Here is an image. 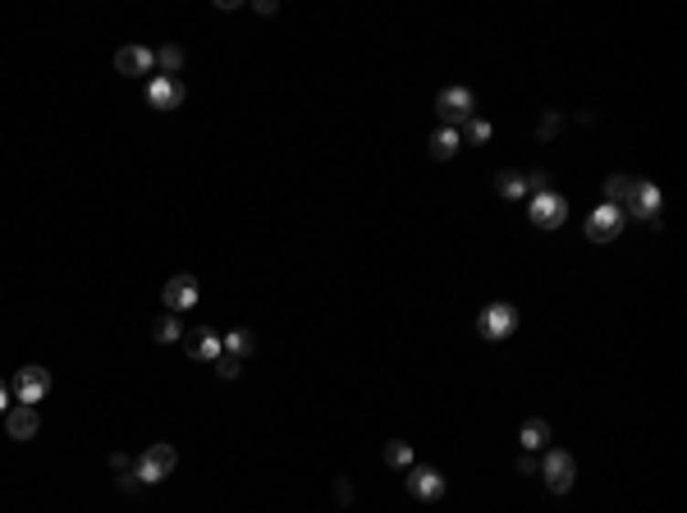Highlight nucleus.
<instances>
[{
	"label": "nucleus",
	"instance_id": "f257e3e1",
	"mask_svg": "<svg viewBox=\"0 0 687 513\" xmlns=\"http://www.w3.org/2000/svg\"><path fill=\"white\" fill-rule=\"evenodd\" d=\"M174 463H179L174 444L156 440V444H147V449H143V458H138V467H133V481H143V486H156V481H165V476L174 472Z\"/></svg>",
	"mask_w": 687,
	"mask_h": 513
},
{
	"label": "nucleus",
	"instance_id": "f03ea898",
	"mask_svg": "<svg viewBox=\"0 0 687 513\" xmlns=\"http://www.w3.org/2000/svg\"><path fill=\"white\" fill-rule=\"evenodd\" d=\"M660 207H664V198H660V184L632 179V188H628V202H623V216H632V220H646V225H655V230H660Z\"/></svg>",
	"mask_w": 687,
	"mask_h": 513
},
{
	"label": "nucleus",
	"instance_id": "7ed1b4c3",
	"mask_svg": "<svg viewBox=\"0 0 687 513\" xmlns=\"http://www.w3.org/2000/svg\"><path fill=\"white\" fill-rule=\"evenodd\" d=\"M436 111H440V124L454 129V124H468V120L477 115V97H472L468 88H445V92L436 97Z\"/></svg>",
	"mask_w": 687,
	"mask_h": 513
},
{
	"label": "nucleus",
	"instance_id": "20e7f679",
	"mask_svg": "<svg viewBox=\"0 0 687 513\" xmlns=\"http://www.w3.org/2000/svg\"><path fill=\"white\" fill-rule=\"evenodd\" d=\"M541 476H545V486H550L555 495H568L573 481H577V458H573L568 449H550L545 463H541Z\"/></svg>",
	"mask_w": 687,
	"mask_h": 513
},
{
	"label": "nucleus",
	"instance_id": "39448f33",
	"mask_svg": "<svg viewBox=\"0 0 687 513\" xmlns=\"http://www.w3.org/2000/svg\"><path fill=\"white\" fill-rule=\"evenodd\" d=\"M10 390H15L19 403H33V408H37V403L47 399V390H51V371L37 367V362H33V367H19V376L10 380Z\"/></svg>",
	"mask_w": 687,
	"mask_h": 513
},
{
	"label": "nucleus",
	"instance_id": "423d86ee",
	"mask_svg": "<svg viewBox=\"0 0 687 513\" xmlns=\"http://www.w3.org/2000/svg\"><path fill=\"white\" fill-rule=\"evenodd\" d=\"M527 216H532V225H536V230H559V225L568 220V202L550 188V193H536V198H532Z\"/></svg>",
	"mask_w": 687,
	"mask_h": 513
},
{
	"label": "nucleus",
	"instance_id": "0eeeda50",
	"mask_svg": "<svg viewBox=\"0 0 687 513\" xmlns=\"http://www.w3.org/2000/svg\"><path fill=\"white\" fill-rule=\"evenodd\" d=\"M477 330H481L486 339H509V335L518 330V312H513V303H491V307H481Z\"/></svg>",
	"mask_w": 687,
	"mask_h": 513
},
{
	"label": "nucleus",
	"instance_id": "6e6552de",
	"mask_svg": "<svg viewBox=\"0 0 687 513\" xmlns=\"http://www.w3.org/2000/svg\"><path fill=\"white\" fill-rule=\"evenodd\" d=\"M404 486H408V495H413V499H422V504H431V499H440V495H445V476H440L436 467H417V463L404 472Z\"/></svg>",
	"mask_w": 687,
	"mask_h": 513
},
{
	"label": "nucleus",
	"instance_id": "1a4fd4ad",
	"mask_svg": "<svg viewBox=\"0 0 687 513\" xmlns=\"http://www.w3.org/2000/svg\"><path fill=\"white\" fill-rule=\"evenodd\" d=\"M618 234H623V211L618 207H596L587 216V239L591 243H614Z\"/></svg>",
	"mask_w": 687,
	"mask_h": 513
},
{
	"label": "nucleus",
	"instance_id": "9d476101",
	"mask_svg": "<svg viewBox=\"0 0 687 513\" xmlns=\"http://www.w3.org/2000/svg\"><path fill=\"white\" fill-rule=\"evenodd\" d=\"M184 348H188V358H197V362H216L220 353H225V339H220V330H184Z\"/></svg>",
	"mask_w": 687,
	"mask_h": 513
},
{
	"label": "nucleus",
	"instance_id": "9b49d317",
	"mask_svg": "<svg viewBox=\"0 0 687 513\" xmlns=\"http://www.w3.org/2000/svg\"><path fill=\"white\" fill-rule=\"evenodd\" d=\"M161 298H165V307L179 316V312L197 307V298H202V294H197V280H193V275H170V284H165V294H161Z\"/></svg>",
	"mask_w": 687,
	"mask_h": 513
},
{
	"label": "nucleus",
	"instance_id": "f8f14e48",
	"mask_svg": "<svg viewBox=\"0 0 687 513\" xmlns=\"http://www.w3.org/2000/svg\"><path fill=\"white\" fill-rule=\"evenodd\" d=\"M5 431H10V440H37V431H42L37 408H33V403H15V408L5 412Z\"/></svg>",
	"mask_w": 687,
	"mask_h": 513
},
{
	"label": "nucleus",
	"instance_id": "ddd939ff",
	"mask_svg": "<svg viewBox=\"0 0 687 513\" xmlns=\"http://www.w3.org/2000/svg\"><path fill=\"white\" fill-rule=\"evenodd\" d=\"M147 102H152L156 111H179V106H184V83H179V79L156 74V79L147 83Z\"/></svg>",
	"mask_w": 687,
	"mask_h": 513
},
{
	"label": "nucleus",
	"instance_id": "4468645a",
	"mask_svg": "<svg viewBox=\"0 0 687 513\" xmlns=\"http://www.w3.org/2000/svg\"><path fill=\"white\" fill-rule=\"evenodd\" d=\"M115 69H120V74H129V79H143V74H152V69H156V51H147V47H120Z\"/></svg>",
	"mask_w": 687,
	"mask_h": 513
},
{
	"label": "nucleus",
	"instance_id": "2eb2a0df",
	"mask_svg": "<svg viewBox=\"0 0 687 513\" xmlns=\"http://www.w3.org/2000/svg\"><path fill=\"white\" fill-rule=\"evenodd\" d=\"M518 440H523L527 454H532V449H545V444H550V422H545V417H527L523 431H518Z\"/></svg>",
	"mask_w": 687,
	"mask_h": 513
},
{
	"label": "nucleus",
	"instance_id": "dca6fc26",
	"mask_svg": "<svg viewBox=\"0 0 687 513\" xmlns=\"http://www.w3.org/2000/svg\"><path fill=\"white\" fill-rule=\"evenodd\" d=\"M152 339H156V344H179V339H184V321H179L174 312H165V316L152 326Z\"/></svg>",
	"mask_w": 687,
	"mask_h": 513
},
{
	"label": "nucleus",
	"instance_id": "f3484780",
	"mask_svg": "<svg viewBox=\"0 0 687 513\" xmlns=\"http://www.w3.org/2000/svg\"><path fill=\"white\" fill-rule=\"evenodd\" d=\"M628 188H632V175H609V179H605V207H618V211H623Z\"/></svg>",
	"mask_w": 687,
	"mask_h": 513
},
{
	"label": "nucleus",
	"instance_id": "a211bd4d",
	"mask_svg": "<svg viewBox=\"0 0 687 513\" xmlns=\"http://www.w3.org/2000/svg\"><path fill=\"white\" fill-rule=\"evenodd\" d=\"M454 152H459V134H454V129H436V134H431V156H436V161H449Z\"/></svg>",
	"mask_w": 687,
	"mask_h": 513
},
{
	"label": "nucleus",
	"instance_id": "6ab92c4d",
	"mask_svg": "<svg viewBox=\"0 0 687 513\" xmlns=\"http://www.w3.org/2000/svg\"><path fill=\"white\" fill-rule=\"evenodd\" d=\"M225 353H234V358L257 353V335H252V330H229V335H225Z\"/></svg>",
	"mask_w": 687,
	"mask_h": 513
},
{
	"label": "nucleus",
	"instance_id": "aec40b11",
	"mask_svg": "<svg viewBox=\"0 0 687 513\" xmlns=\"http://www.w3.org/2000/svg\"><path fill=\"white\" fill-rule=\"evenodd\" d=\"M386 463L399 467V472H408V467H413V444H408V440H390V444H386Z\"/></svg>",
	"mask_w": 687,
	"mask_h": 513
},
{
	"label": "nucleus",
	"instance_id": "412c9836",
	"mask_svg": "<svg viewBox=\"0 0 687 513\" xmlns=\"http://www.w3.org/2000/svg\"><path fill=\"white\" fill-rule=\"evenodd\" d=\"M495 188H500V198H509V202H518V198L527 193V179H523V175H513V170H504V175L495 179Z\"/></svg>",
	"mask_w": 687,
	"mask_h": 513
},
{
	"label": "nucleus",
	"instance_id": "4be33fe9",
	"mask_svg": "<svg viewBox=\"0 0 687 513\" xmlns=\"http://www.w3.org/2000/svg\"><path fill=\"white\" fill-rule=\"evenodd\" d=\"M156 65L165 69V79H174V74L184 69V51H179V47H161V51H156Z\"/></svg>",
	"mask_w": 687,
	"mask_h": 513
},
{
	"label": "nucleus",
	"instance_id": "5701e85b",
	"mask_svg": "<svg viewBox=\"0 0 687 513\" xmlns=\"http://www.w3.org/2000/svg\"><path fill=\"white\" fill-rule=\"evenodd\" d=\"M216 371H220L225 380H234V376L243 371V358H234V353H220V358H216Z\"/></svg>",
	"mask_w": 687,
	"mask_h": 513
},
{
	"label": "nucleus",
	"instance_id": "b1692460",
	"mask_svg": "<svg viewBox=\"0 0 687 513\" xmlns=\"http://www.w3.org/2000/svg\"><path fill=\"white\" fill-rule=\"evenodd\" d=\"M468 143H491V124L472 115V120H468Z\"/></svg>",
	"mask_w": 687,
	"mask_h": 513
},
{
	"label": "nucleus",
	"instance_id": "393cba45",
	"mask_svg": "<svg viewBox=\"0 0 687 513\" xmlns=\"http://www.w3.org/2000/svg\"><path fill=\"white\" fill-rule=\"evenodd\" d=\"M555 134H559V115H555V111H550V115H545V120H541V129H536V138H541V143H550V138H555Z\"/></svg>",
	"mask_w": 687,
	"mask_h": 513
},
{
	"label": "nucleus",
	"instance_id": "a878e982",
	"mask_svg": "<svg viewBox=\"0 0 687 513\" xmlns=\"http://www.w3.org/2000/svg\"><path fill=\"white\" fill-rule=\"evenodd\" d=\"M527 188H532V193H550V175H545V170H536V175L527 179Z\"/></svg>",
	"mask_w": 687,
	"mask_h": 513
},
{
	"label": "nucleus",
	"instance_id": "bb28decb",
	"mask_svg": "<svg viewBox=\"0 0 687 513\" xmlns=\"http://www.w3.org/2000/svg\"><path fill=\"white\" fill-rule=\"evenodd\" d=\"M10 408H15V403H10V385H5V380H0V417H5Z\"/></svg>",
	"mask_w": 687,
	"mask_h": 513
},
{
	"label": "nucleus",
	"instance_id": "cd10ccee",
	"mask_svg": "<svg viewBox=\"0 0 687 513\" xmlns=\"http://www.w3.org/2000/svg\"><path fill=\"white\" fill-rule=\"evenodd\" d=\"M334 495H339V504H349V499H354V486H349V481H339V486H334Z\"/></svg>",
	"mask_w": 687,
	"mask_h": 513
},
{
	"label": "nucleus",
	"instance_id": "c85d7f7f",
	"mask_svg": "<svg viewBox=\"0 0 687 513\" xmlns=\"http://www.w3.org/2000/svg\"><path fill=\"white\" fill-rule=\"evenodd\" d=\"M536 467H541V463H536L532 454H523V458H518V472H536Z\"/></svg>",
	"mask_w": 687,
	"mask_h": 513
}]
</instances>
